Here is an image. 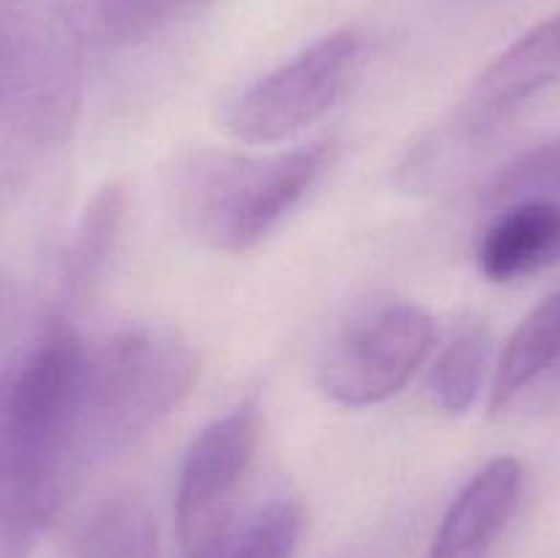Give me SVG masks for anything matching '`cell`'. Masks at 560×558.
<instances>
[{"label":"cell","instance_id":"1","mask_svg":"<svg viewBox=\"0 0 560 558\" xmlns=\"http://www.w3.org/2000/svg\"><path fill=\"white\" fill-rule=\"evenodd\" d=\"M85 348L69 315H52L5 375L0 410V558H27L63 501L77 463Z\"/></svg>","mask_w":560,"mask_h":558},{"label":"cell","instance_id":"2","mask_svg":"<svg viewBox=\"0 0 560 558\" xmlns=\"http://www.w3.org/2000/svg\"><path fill=\"white\" fill-rule=\"evenodd\" d=\"M200 372L189 339L162 323H126L85 350L77 403V460L137 446L186 397Z\"/></svg>","mask_w":560,"mask_h":558},{"label":"cell","instance_id":"3","mask_svg":"<svg viewBox=\"0 0 560 558\" xmlns=\"http://www.w3.org/2000/svg\"><path fill=\"white\" fill-rule=\"evenodd\" d=\"M334 148L320 140L271 153H191L178 178L180 222L208 249H255L315 189L331 167Z\"/></svg>","mask_w":560,"mask_h":558},{"label":"cell","instance_id":"4","mask_svg":"<svg viewBox=\"0 0 560 558\" xmlns=\"http://www.w3.org/2000/svg\"><path fill=\"white\" fill-rule=\"evenodd\" d=\"M82 104V31L60 0H5L0 124L22 156L58 151Z\"/></svg>","mask_w":560,"mask_h":558},{"label":"cell","instance_id":"5","mask_svg":"<svg viewBox=\"0 0 560 558\" xmlns=\"http://www.w3.org/2000/svg\"><path fill=\"white\" fill-rule=\"evenodd\" d=\"M435 342V321L416 301L383 299L355 310L317 361V386L339 408H370L408 386Z\"/></svg>","mask_w":560,"mask_h":558},{"label":"cell","instance_id":"6","mask_svg":"<svg viewBox=\"0 0 560 558\" xmlns=\"http://www.w3.org/2000/svg\"><path fill=\"white\" fill-rule=\"evenodd\" d=\"M260 438V405L244 399L202 427L186 449L175 492V525L186 558H219L241 525L238 501Z\"/></svg>","mask_w":560,"mask_h":558},{"label":"cell","instance_id":"7","mask_svg":"<svg viewBox=\"0 0 560 558\" xmlns=\"http://www.w3.org/2000/svg\"><path fill=\"white\" fill-rule=\"evenodd\" d=\"M361 58L364 42L355 31L317 38L238 93L224 109V129L246 146H277L301 135L350 91Z\"/></svg>","mask_w":560,"mask_h":558},{"label":"cell","instance_id":"8","mask_svg":"<svg viewBox=\"0 0 560 558\" xmlns=\"http://www.w3.org/2000/svg\"><path fill=\"white\" fill-rule=\"evenodd\" d=\"M552 85H560V14L530 27L490 60L448 118L487 142L514 109Z\"/></svg>","mask_w":560,"mask_h":558},{"label":"cell","instance_id":"9","mask_svg":"<svg viewBox=\"0 0 560 558\" xmlns=\"http://www.w3.org/2000/svg\"><path fill=\"white\" fill-rule=\"evenodd\" d=\"M560 260V200L525 197L495 206L476 239V266L490 282H514Z\"/></svg>","mask_w":560,"mask_h":558},{"label":"cell","instance_id":"10","mask_svg":"<svg viewBox=\"0 0 560 558\" xmlns=\"http://www.w3.org/2000/svg\"><path fill=\"white\" fill-rule=\"evenodd\" d=\"M523 492V465L517 457L490 460L463 487L443 514L427 558H474L512 520Z\"/></svg>","mask_w":560,"mask_h":558},{"label":"cell","instance_id":"11","mask_svg":"<svg viewBox=\"0 0 560 558\" xmlns=\"http://www.w3.org/2000/svg\"><path fill=\"white\" fill-rule=\"evenodd\" d=\"M124 213L126 195L124 186L118 184L102 186L82 208L69 246L60 257L58 295L63 304L60 315L80 310L98 288L104 271H107V263L113 260L115 246H118Z\"/></svg>","mask_w":560,"mask_h":558},{"label":"cell","instance_id":"12","mask_svg":"<svg viewBox=\"0 0 560 558\" xmlns=\"http://www.w3.org/2000/svg\"><path fill=\"white\" fill-rule=\"evenodd\" d=\"M560 361V288L520 321L498 359L490 383V410L501 416Z\"/></svg>","mask_w":560,"mask_h":558},{"label":"cell","instance_id":"13","mask_svg":"<svg viewBox=\"0 0 560 558\" xmlns=\"http://www.w3.org/2000/svg\"><path fill=\"white\" fill-rule=\"evenodd\" d=\"M69 558H159L151 514L135 498H113L80 525Z\"/></svg>","mask_w":560,"mask_h":558},{"label":"cell","instance_id":"14","mask_svg":"<svg viewBox=\"0 0 560 558\" xmlns=\"http://www.w3.org/2000/svg\"><path fill=\"white\" fill-rule=\"evenodd\" d=\"M490 334L479 323H465L443 345L430 372L432 399L452 416L468 414L481 394L485 372L490 367Z\"/></svg>","mask_w":560,"mask_h":558},{"label":"cell","instance_id":"15","mask_svg":"<svg viewBox=\"0 0 560 558\" xmlns=\"http://www.w3.org/2000/svg\"><path fill=\"white\" fill-rule=\"evenodd\" d=\"M200 0H82L93 36L113 47H135L167 31Z\"/></svg>","mask_w":560,"mask_h":558},{"label":"cell","instance_id":"16","mask_svg":"<svg viewBox=\"0 0 560 558\" xmlns=\"http://www.w3.org/2000/svg\"><path fill=\"white\" fill-rule=\"evenodd\" d=\"M304 507L279 496L235 528L219 558H295L304 539Z\"/></svg>","mask_w":560,"mask_h":558},{"label":"cell","instance_id":"17","mask_svg":"<svg viewBox=\"0 0 560 558\" xmlns=\"http://www.w3.org/2000/svg\"><path fill=\"white\" fill-rule=\"evenodd\" d=\"M525 197H550L560 200V140L534 148L514 159L495 178L487 195V206L525 200Z\"/></svg>","mask_w":560,"mask_h":558}]
</instances>
